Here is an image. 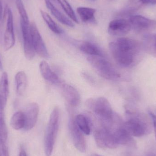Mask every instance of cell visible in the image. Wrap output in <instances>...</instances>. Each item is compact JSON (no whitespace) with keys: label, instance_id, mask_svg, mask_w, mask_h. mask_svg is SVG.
I'll list each match as a JSON object with an SVG mask.
<instances>
[{"label":"cell","instance_id":"cell-1","mask_svg":"<svg viewBox=\"0 0 156 156\" xmlns=\"http://www.w3.org/2000/svg\"><path fill=\"white\" fill-rule=\"evenodd\" d=\"M109 47L116 63L126 68L137 64L144 50L143 45L139 41L127 37H121L111 42Z\"/></svg>","mask_w":156,"mask_h":156},{"label":"cell","instance_id":"cell-2","mask_svg":"<svg viewBox=\"0 0 156 156\" xmlns=\"http://www.w3.org/2000/svg\"><path fill=\"white\" fill-rule=\"evenodd\" d=\"M127 120L123 124L124 127L133 136L141 137L149 134L154 128L151 117L136 111H127Z\"/></svg>","mask_w":156,"mask_h":156},{"label":"cell","instance_id":"cell-3","mask_svg":"<svg viewBox=\"0 0 156 156\" xmlns=\"http://www.w3.org/2000/svg\"><path fill=\"white\" fill-rule=\"evenodd\" d=\"M86 106L101 120L102 126L110 129L114 124V115L108 100L103 97L90 98L86 102Z\"/></svg>","mask_w":156,"mask_h":156},{"label":"cell","instance_id":"cell-4","mask_svg":"<svg viewBox=\"0 0 156 156\" xmlns=\"http://www.w3.org/2000/svg\"><path fill=\"white\" fill-rule=\"evenodd\" d=\"M89 63L102 77L115 80L121 77L118 70L112 63L103 57L90 56L87 58Z\"/></svg>","mask_w":156,"mask_h":156},{"label":"cell","instance_id":"cell-5","mask_svg":"<svg viewBox=\"0 0 156 156\" xmlns=\"http://www.w3.org/2000/svg\"><path fill=\"white\" fill-rule=\"evenodd\" d=\"M59 109L55 107L51 112L45 139V153L51 156L58 132L59 122Z\"/></svg>","mask_w":156,"mask_h":156},{"label":"cell","instance_id":"cell-6","mask_svg":"<svg viewBox=\"0 0 156 156\" xmlns=\"http://www.w3.org/2000/svg\"><path fill=\"white\" fill-rule=\"evenodd\" d=\"M94 137L97 146L100 148L115 149L118 146L112 133L105 126L95 130Z\"/></svg>","mask_w":156,"mask_h":156},{"label":"cell","instance_id":"cell-7","mask_svg":"<svg viewBox=\"0 0 156 156\" xmlns=\"http://www.w3.org/2000/svg\"><path fill=\"white\" fill-rule=\"evenodd\" d=\"M132 28L138 33H148L156 28V21L139 15H133L128 19Z\"/></svg>","mask_w":156,"mask_h":156},{"label":"cell","instance_id":"cell-8","mask_svg":"<svg viewBox=\"0 0 156 156\" xmlns=\"http://www.w3.org/2000/svg\"><path fill=\"white\" fill-rule=\"evenodd\" d=\"M69 128L74 146L81 153L86 151V141L83 133L78 126L76 119L71 116L69 122Z\"/></svg>","mask_w":156,"mask_h":156},{"label":"cell","instance_id":"cell-9","mask_svg":"<svg viewBox=\"0 0 156 156\" xmlns=\"http://www.w3.org/2000/svg\"><path fill=\"white\" fill-rule=\"evenodd\" d=\"M20 25L25 56L28 60H32L34 57L35 52L32 43L30 23H27L20 20Z\"/></svg>","mask_w":156,"mask_h":156},{"label":"cell","instance_id":"cell-10","mask_svg":"<svg viewBox=\"0 0 156 156\" xmlns=\"http://www.w3.org/2000/svg\"><path fill=\"white\" fill-rule=\"evenodd\" d=\"M15 43V36L14 29L13 15L11 8L6 9V23L4 33L3 44L5 49L9 50L13 47Z\"/></svg>","mask_w":156,"mask_h":156},{"label":"cell","instance_id":"cell-11","mask_svg":"<svg viewBox=\"0 0 156 156\" xmlns=\"http://www.w3.org/2000/svg\"><path fill=\"white\" fill-rule=\"evenodd\" d=\"M30 28L32 43L35 52L41 57L48 58L49 55L47 48L36 25L34 23H31Z\"/></svg>","mask_w":156,"mask_h":156},{"label":"cell","instance_id":"cell-12","mask_svg":"<svg viewBox=\"0 0 156 156\" xmlns=\"http://www.w3.org/2000/svg\"><path fill=\"white\" fill-rule=\"evenodd\" d=\"M132 28L129 20L125 18H118L110 22L108 32L111 35L122 36L128 34Z\"/></svg>","mask_w":156,"mask_h":156},{"label":"cell","instance_id":"cell-13","mask_svg":"<svg viewBox=\"0 0 156 156\" xmlns=\"http://www.w3.org/2000/svg\"><path fill=\"white\" fill-rule=\"evenodd\" d=\"M39 112V105L36 103L29 104L23 112L25 116V131H29L35 126Z\"/></svg>","mask_w":156,"mask_h":156},{"label":"cell","instance_id":"cell-14","mask_svg":"<svg viewBox=\"0 0 156 156\" xmlns=\"http://www.w3.org/2000/svg\"><path fill=\"white\" fill-rule=\"evenodd\" d=\"M122 124L112 131L113 134L116 144L118 145L131 146L134 144L133 136L128 133Z\"/></svg>","mask_w":156,"mask_h":156},{"label":"cell","instance_id":"cell-15","mask_svg":"<svg viewBox=\"0 0 156 156\" xmlns=\"http://www.w3.org/2000/svg\"><path fill=\"white\" fill-rule=\"evenodd\" d=\"M62 93L66 101L72 107H77L80 102V96L77 90L68 84L62 85Z\"/></svg>","mask_w":156,"mask_h":156},{"label":"cell","instance_id":"cell-16","mask_svg":"<svg viewBox=\"0 0 156 156\" xmlns=\"http://www.w3.org/2000/svg\"><path fill=\"white\" fill-rule=\"evenodd\" d=\"M40 72L43 78L53 84H58L60 80L57 75L52 71L48 63L42 61L39 65Z\"/></svg>","mask_w":156,"mask_h":156},{"label":"cell","instance_id":"cell-17","mask_svg":"<svg viewBox=\"0 0 156 156\" xmlns=\"http://www.w3.org/2000/svg\"><path fill=\"white\" fill-rule=\"evenodd\" d=\"M45 1L46 5L47 6V8L50 10L51 13L59 22L69 27H74V24L73 22L65 15L63 14L61 12H60V11H59L52 3V2H51L50 0H45Z\"/></svg>","mask_w":156,"mask_h":156},{"label":"cell","instance_id":"cell-18","mask_svg":"<svg viewBox=\"0 0 156 156\" xmlns=\"http://www.w3.org/2000/svg\"><path fill=\"white\" fill-rule=\"evenodd\" d=\"M96 11V9L90 7H79L77 8V12L81 20L85 23H96L94 16Z\"/></svg>","mask_w":156,"mask_h":156},{"label":"cell","instance_id":"cell-19","mask_svg":"<svg viewBox=\"0 0 156 156\" xmlns=\"http://www.w3.org/2000/svg\"><path fill=\"white\" fill-rule=\"evenodd\" d=\"M142 45L145 52L156 57V34L146 35L144 37Z\"/></svg>","mask_w":156,"mask_h":156},{"label":"cell","instance_id":"cell-20","mask_svg":"<svg viewBox=\"0 0 156 156\" xmlns=\"http://www.w3.org/2000/svg\"><path fill=\"white\" fill-rule=\"evenodd\" d=\"M15 84L16 93L22 96L25 92L27 86V77L24 71H19L15 76Z\"/></svg>","mask_w":156,"mask_h":156},{"label":"cell","instance_id":"cell-21","mask_svg":"<svg viewBox=\"0 0 156 156\" xmlns=\"http://www.w3.org/2000/svg\"><path fill=\"white\" fill-rule=\"evenodd\" d=\"M80 49L84 54L90 56L104 57L103 53L100 48L91 42H83L80 45Z\"/></svg>","mask_w":156,"mask_h":156},{"label":"cell","instance_id":"cell-22","mask_svg":"<svg viewBox=\"0 0 156 156\" xmlns=\"http://www.w3.org/2000/svg\"><path fill=\"white\" fill-rule=\"evenodd\" d=\"M10 124L16 130L23 128L25 126V116L23 112L20 111L14 114L11 118Z\"/></svg>","mask_w":156,"mask_h":156},{"label":"cell","instance_id":"cell-23","mask_svg":"<svg viewBox=\"0 0 156 156\" xmlns=\"http://www.w3.org/2000/svg\"><path fill=\"white\" fill-rule=\"evenodd\" d=\"M9 94V81L8 75L4 72L2 74L0 79V98L7 101Z\"/></svg>","mask_w":156,"mask_h":156},{"label":"cell","instance_id":"cell-24","mask_svg":"<svg viewBox=\"0 0 156 156\" xmlns=\"http://www.w3.org/2000/svg\"><path fill=\"white\" fill-rule=\"evenodd\" d=\"M76 122L83 133L89 135L90 133V127L89 119L84 115H78L76 118Z\"/></svg>","mask_w":156,"mask_h":156},{"label":"cell","instance_id":"cell-25","mask_svg":"<svg viewBox=\"0 0 156 156\" xmlns=\"http://www.w3.org/2000/svg\"><path fill=\"white\" fill-rule=\"evenodd\" d=\"M40 13L44 21L52 32L56 34H61L63 33V30L55 23L48 13L43 10L40 11Z\"/></svg>","mask_w":156,"mask_h":156},{"label":"cell","instance_id":"cell-26","mask_svg":"<svg viewBox=\"0 0 156 156\" xmlns=\"http://www.w3.org/2000/svg\"><path fill=\"white\" fill-rule=\"evenodd\" d=\"M57 1L60 4L61 7L68 16L75 23H79L77 17L69 3L66 0H57Z\"/></svg>","mask_w":156,"mask_h":156},{"label":"cell","instance_id":"cell-27","mask_svg":"<svg viewBox=\"0 0 156 156\" xmlns=\"http://www.w3.org/2000/svg\"><path fill=\"white\" fill-rule=\"evenodd\" d=\"M16 5L20 16L21 20L24 23H29V18L22 0H16Z\"/></svg>","mask_w":156,"mask_h":156},{"label":"cell","instance_id":"cell-28","mask_svg":"<svg viewBox=\"0 0 156 156\" xmlns=\"http://www.w3.org/2000/svg\"><path fill=\"white\" fill-rule=\"evenodd\" d=\"M7 130L4 118L0 119V145L5 144L7 138Z\"/></svg>","mask_w":156,"mask_h":156},{"label":"cell","instance_id":"cell-29","mask_svg":"<svg viewBox=\"0 0 156 156\" xmlns=\"http://www.w3.org/2000/svg\"><path fill=\"white\" fill-rule=\"evenodd\" d=\"M6 13L3 12L2 3L0 0V44L3 43L4 37V15Z\"/></svg>","mask_w":156,"mask_h":156},{"label":"cell","instance_id":"cell-30","mask_svg":"<svg viewBox=\"0 0 156 156\" xmlns=\"http://www.w3.org/2000/svg\"><path fill=\"white\" fill-rule=\"evenodd\" d=\"M0 150H1V152H2V155L3 156H9L8 149H7V147H6L5 144L0 145Z\"/></svg>","mask_w":156,"mask_h":156},{"label":"cell","instance_id":"cell-31","mask_svg":"<svg viewBox=\"0 0 156 156\" xmlns=\"http://www.w3.org/2000/svg\"><path fill=\"white\" fill-rule=\"evenodd\" d=\"M138 1L142 5L156 4V0H138Z\"/></svg>","mask_w":156,"mask_h":156},{"label":"cell","instance_id":"cell-32","mask_svg":"<svg viewBox=\"0 0 156 156\" xmlns=\"http://www.w3.org/2000/svg\"><path fill=\"white\" fill-rule=\"evenodd\" d=\"M149 115H150L151 118H152L153 123H154V125L156 126V115L154 114L153 113L151 112H149Z\"/></svg>","mask_w":156,"mask_h":156},{"label":"cell","instance_id":"cell-33","mask_svg":"<svg viewBox=\"0 0 156 156\" xmlns=\"http://www.w3.org/2000/svg\"><path fill=\"white\" fill-rule=\"evenodd\" d=\"M19 156H27V155L26 153L24 150H22L20 152Z\"/></svg>","mask_w":156,"mask_h":156},{"label":"cell","instance_id":"cell-34","mask_svg":"<svg viewBox=\"0 0 156 156\" xmlns=\"http://www.w3.org/2000/svg\"><path fill=\"white\" fill-rule=\"evenodd\" d=\"M146 156H156V155L153 153H149L148 154L146 155Z\"/></svg>","mask_w":156,"mask_h":156},{"label":"cell","instance_id":"cell-35","mask_svg":"<svg viewBox=\"0 0 156 156\" xmlns=\"http://www.w3.org/2000/svg\"><path fill=\"white\" fill-rule=\"evenodd\" d=\"M3 68L2 64V61L0 59V70H2Z\"/></svg>","mask_w":156,"mask_h":156},{"label":"cell","instance_id":"cell-36","mask_svg":"<svg viewBox=\"0 0 156 156\" xmlns=\"http://www.w3.org/2000/svg\"><path fill=\"white\" fill-rule=\"evenodd\" d=\"M154 130L155 132V136L156 138V126H155L154 125Z\"/></svg>","mask_w":156,"mask_h":156},{"label":"cell","instance_id":"cell-37","mask_svg":"<svg viewBox=\"0 0 156 156\" xmlns=\"http://www.w3.org/2000/svg\"><path fill=\"white\" fill-rule=\"evenodd\" d=\"M91 156H102L101 155H100L97 154H94Z\"/></svg>","mask_w":156,"mask_h":156},{"label":"cell","instance_id":"cell-38","mask_svg":"<svg viewBox=\"0 0 156 156\" xmlns=\"http://www.w3.org/2000/svg\"><path fill=\"white\" fill-rule=\"evenodd\" d=\"M2 152H1V150H0V156H2Z\"/></svg>","mask_w":156,"mask_h":156},{"label":"cell","instance_id":"cell-39","mask_svg":"<svg viewBox=\"0 0 156 156\" xmlns=\"http://www.w3.org/2000/svg\"><path fill=\"white\" fill-rule=\"evenodd\" d=\"M90 1H96V0H90Z\"/></svg>","mask_w":156,"mask_h":156},{"label":"cell","instance_id":"cell-40","mask_svg":"<svg viewBox=\"0 0 156 156\" xmlns=\"http://www.w3.org/2000/svg\"><path fill=\"white\" fill-rule=\"evenodd\" d=\"M50 1H51V2H52V1H54L55 0H50Z\"/></svg>","mask_w":156,"mask_h":156}]
</instances>
